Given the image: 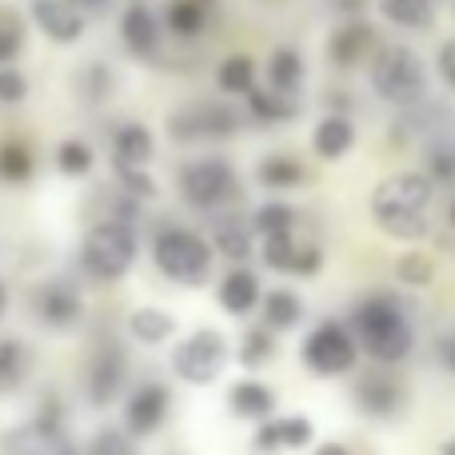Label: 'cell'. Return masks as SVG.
<instances>
[{
    "instance_id": "8992f818",
    "label": "cell",
    "mask_w": 455,
    "mask_h": 455,
    "mask_svg": "<svg viewBox=\"0 0 455 455\" xmlns=\"http://www.w3.org/2000/svg\"><path fill=\"white\" fill-rule=\"evenodd\" d=\"M299 355H304V368L312 371V376H323V379L347 376V371L355 368V360H360V339L339 320H323V323H315L312 336L304 339Z\"/></svg>"
},
{
    "instance_id": "7c38bea8",
    "label": "cell",
    "mask_w": 455,
    "mask_h": 455,
    "mask_svg": "<svg viewBox=\"0 0 455 455\" xmlns=\"http://www.w3.org/2000/svg\"><path fill=\"white\" fill-rule=\"evenodd\" d=\"M168 387L164 384H140L132 392V400L124 403V427L132 435H152L168 416Z\"/></svg>"
},
{
    "instance_id": "30bf717a",
    "label": "cell",
    "mask_w": 455,
    "mask_h": 455,
    "mask_svg": "<svg viewBox=\"0 0 455 455\" xmlns=\"http://www.w3.org/2000/svg\"><path fill=\"white\" fill-rule=\"evenodd\" d=\"M124 376H128V355L120 352L116 344H100L88 360V371H84V392L96 408H108L112 400L120 395L124 387Z\"/></svg>"
},
{
    "instance_id": "d590c367",
    "label": "cell",
    "mask_w": 455,
    "mask_h": 455,
    "mask_svg": "<svg viewBox=\"0 0 455 455\" xmlns=\"http://www.w3.org/2000/svg\"><path fill=\"white\" fill-rule=\"evenodd\" d=\"M395 275H400L403 283H411V288H427V283L435 280V264L424 251H408V256L395 259Z\"/></svg>"
},
{
    "instance_id": "f6af8a7d",
    "label": "cell",
    "mask_w": 455,
    "mask_h": 455,
    "mask_svg": "<svg viewBox=\"0 0 455 455\" xmlns=\"http://www.w3.org/2000/svg\"><path fill=\"white\" fill-rule=\"evenodd\" d=\"M440 76L448 80V88H455V36L440 48Z\"/></svg>"
},
{
    "instance_id": "8fae6325",
    "label": "cell",
    "mask_w": 455,
    "mask_h": 455,
    "mask_svg": "<svg viewBox=\"0 0 455 455\" xmlns=\"http://www.w3.org/2000/svg\"><path fill=\"white\" fill-rule=\"evenodd\" d=\"M264 264L272 272H291V275H315L323 267V251L315 243L291 240V232L264 235Z\"/></svg>"
},
{
    "instance_id": "7402d4cb",
    "label": "cell",
    "mask_w": 455,
    "mask_h": 455,
    "mask_svg": "<svg viewBox=\"0 0 455 455\" xmlns=\"http://www.w3.org/2000/svg\"><path fill=\"white\" fill-rule=\"evenodd\" d=\"M228 403H232V411L243 419H267L275 411V392L267 384H259V379H240V384H232V392H228Z\"/></svg>"
},
{
    "instance_id": "f907efd6",
    "label": "cell",
    "mask_w": 455,
    "mask_h": 455,
    "mask_svg": "<svg viewBox=\"0 0 455 455\" xmlns=\"http://www.w3.org/2000/svg\"><path fill=\"white\" fill-rule=\"evenodd\" d=\"M448 220H451V228H455V204H451V212H448Z\"/></svg>"
},
{
    "instance_id": "74e56055",
    "label": "cell",
    "mask_w": 455,
    "mask_h": 455,
    "mask_svg": "<svg viewBox=\"0 0 455 455\" xmlns=\"http://www.w3.org/2000/svg\"><path fill=\"white\" fill-rule=\"evenodd\" d=\"M56 168H60L64 176H88L92 172V148L80 140H64L60 148H56Z\"/></svg>"
},
{
    "instance_id": "603a6c76",
    "label": "cell",
    "mask_w": 455,
    "mask_h": 455,
    "mask_svg": "<svg viewBox=\"0 0 455 455\" xmlns=\"http://www.w3.org/2000/svg\"><path fill=\"white\" fill-rule=\"evenodd\" d=\"M220 304L228 315H248L251 307L259 304V280L256 272H248V267H235V272L224 275L220 283Z\"/></svg>"
},
{
    "instance_id": "83f0119b",
    "label": "cell",
    "mask_w": 455,
    "mask_h": 455,
    "mask_svg": "<svg viewBox=\"0 0 455 455\" xmlns=\"http://www.w3.org/2000/svg\"><path fill=\"white\" fill-rule=\"evenodd\" d=\"M299 315H304V304H299L296 291L275 288V291H267V296H264V320H267V328L288 331V328H296V323H299Z\"/></svg>"
},
{
    "instance_id": "4fadbf2b",
    "label": "cell",
    "mask_w": 455,
    "mask_h": 455,
    "mask_svg": "<svg viewBox=\"0 0 455 455\" xmlns=\"http://www.w3.org/2000/svg\"><path fill=\"white\" fill-rule=\"evenodd\" d=\"M32 20L56 44H72L84 32V12L72 0H32Z\"/></svg>"
},
{
    "instance_id": "277c9868",
    "label": "cell",
    "mask_w": 455,
    "mask_h": 455,
    "mask_svg": "<svg viewBox=\"0 0 455 455\" xmlns=\"http://www.w3.org/2000/svg\"><path fill=\"white\" fill-rule=\"evenodd\" d=\"M152 259H156V267L168 280L196 288V283H204L208 272H212V243L200 240L188 228H164V232L152 240Z\"/></svg>"
},
{
    "instance_id": "b9f144b4",
    "label": "cell",
    "mask_w": 455,
    "mask_h": 455,
    "mask_svg": "<svg viewBox=\"0 0 455 455\" xmlns=\"http://www.w3.org/2000/svg\"><path fill=\"white\" fill-rule=\"evenodd\" d=\"M272 347L275 344H272V336H267V328H251L248 336L240 339V352H235V355H240L243 368H259V363L272 355Z\"/></svg>"
},
{
    "instance_id": "ba28073f",
    "label": "cell",
    "mask_w": 455,
    "mask_h": 455,
    "mask_svg": "<svg viewBox=\"0 0 455 455\" xmlns=\"http://www.w3.org/2000/svg\"><path fill=\"white\" fill-rule=\"evenodd\" d=\"M228 363V344L220 331H196L172 352V368L188 384H212Z\"/></svg>"
},
{
    "instance_id": "d6986e66",
    "label": "cell",
    "mask_w": 455,
    "mask_h": 455,
    "mask_svg": "<svg viewBox=\"0 0 455 455\" xmlns=\"http://www.w3.org/2000/svg\"><path fill=\"white\" fill-rule=\"evenodd\" d=\"M371 48H376V32H371L368 24H360V20L339 24V28L331 32V40H328V56H331V64H339V68L360 64Z\"/></svg>"
},
{
    "instance_id": "7a4b0ae2",
    "label": "cell",
    "mask_w": 455,
    "mask_h": 455,
    "mask_svg": "<svg viewBox=\"0 0 455 455\" xmlns=\"http://www.w3.org/2000/svg\"><path fill=\"white\" fill-rule=\"evenodd\" d=\"M352 331L360 339V347L379 363H400L411 352L416 336H411L408 315L400 312L392 296H371L355 307L352 315Z\"/></svg>"
},
{
    "instance_id": "4316f807",
    "label": "cell",
    "mask_w": 455,
    "mask_h": 455,
    "mask_svg": "<svg viewBox=\"0 0 455 455\" xmlns=\"http://www.w3.org/2000/svg\"><path fill=\"white\" fill-rule=\"evenodd\" d=\"M248 112L256 120H264V124H275V120H291L296 116V100H291V92H283V88H251L248 92Z\"/></svg>"
},
{
    "instance_id": "484cf974",
    "label": "cell",
    "mask_w": 455,
    "mask_h": 455,
    "mask_svg": "<svg viewBox=\"0 0 455 455\" xmlns=\"http://www.w3.org/2000/svg\"><path fill=\"white\" fill-rule=\"evenodd\" d=\"M128 331H132L140 344H164L168 336H176V320L164 307H136L128 315Z\"/></svg>"
},
{
    "instance_id": "7dc6e473",
    "label": "cell",
    "mask_w": 455,
    "mask_h": 455,
    "mask_svg": "<svg viewBox=\"0 0 455 455\" xmlns=\"http://www.w3.org/2000/svg\"><path fill=\"white\" fill-rule=\"evenodd\" d=\"M312 455H352V451H347L344 443H320V448H315Z\"/></svg>"
},
{
    "instance_id": "ab89813d",
    "label": "cell",
    "mask_w": 455,
    "mask_h": 455,
    "mask_svg": "<svg viewBox=\"0 0 455 455\" xmlns=\"http://www.w3.org/2000/svg\"><path fill=\"white\" fill-rule=\"evenodd\" d=\"M24 48V28H20V16L0 8V64H12Z\"/></svg>"
},
{
    "instance_id": "bcb514c9",
    "label": "cell",
    "mask_w": 455,
    "mask_h": 455,
    "mask_svg": "<svg viewBox=\"0 0 455 455\" xmlns=\"http://www.w3.org/2000/svg\"><path fill=\"white\" fill-rule=\"evenodd\" d=\"M72 4H76L84 16H100V12H108V0H72Z\"/></svg>"
},
{
    "instance_id": "60d3db41",
    "label": "cell",
    "mask_w": 455,
    "mask_h": 455,
    "mask_svg": "<svg viewBox=\"0 0 455 455\" xmlns=\"http://www.w3.org/2000/svg\"><path fill=\"white\" fill-rule=\"evenodd\" d=\"M88 455H136V443H132V432H120V427H104L96 432V440L88 443Z\"/></svg>"
},
{
    "instance_id": "8d00e7d4",
    "label": "cell",
    "mask_w": 455,
    "mask_h": 455,
    "mask_svg": "<svg viewBox=\"0 0 455 455\" xmlns=\"http://www.w3.org/2000/svg\"><path fill=\"white\" fill-rule=\"evenodd\" d=\"M256 232L259 235H280V232H291L296 228V208L291 204H264L256 208Z\"/></svg>"
},
{
    "instance_id": "d6a6232c",
    "label": "cell",
    "mask_w": 455,
    "mask_h": 455,
    "mask_svg": "<svg viewBox=\"0 0 455 455\" xmlns=\"http://www.w3.org/2000/svg\"><path fill=\"white\" fill-rule=\"evenodd\" d=\"M379 12L400 28H427L432 24V0H379Z\"/></svg>"
},
{
    "instance_id": "681fc988",
    "label": "cell",
    "mask_w": 455,
    "mask_h": 455,
    "mask_svg": "<svg viewBox=\"0 0 455 455\" xmlns=\"http://www.w3.org/2000/svg\"><path fill=\"white\" fill-rule=\"evenodd\" d=\"M440 451H443V455H455V440H448V443H443Z\"/></svg>"
},
{
    "instance_id": "3957f363",
    "label": "cell",
    "mask_w": 455,
    "mask_h": 455,
    "mask_svg": "<svg viewBox=\"0 0 455 455\" xmlns=\"http://www.w3.org/2000/svg\"><path fill=\"white\" fill-rule=\"evenodd\" d=\"M136 259V232L128 220H100L88 228L84 243H80V264L96 280H120Z\"/></svg>"
},
{
    "instance_id": "2e32d148",
    "label": "cell",
    "mask_w": 455,
    "mask_h": 455,
    "mask_svg": "<svg viewBox=\"0 0 455 455\" xmlns=\"http://www.w3.org/2000/svg\"><path fill=\"white\" fill-rule=\"evenodd\" d=\"M355 403L376 419L395 416L403 403V387L392 371H368V376H360V384H355Z\"/></svg>"
},
{
    "instance_id": "f35d334b",
    "label": "cell",
    "mask_w": 455,
    "mask_h": 455,
    "mask_svg": "<svg viewBox=\"0 0 455 455\" xmlns=\"http://www.w3.org/2000/svg\"><path fill=\"white\" fill-rule=\"evenodd\" d=\"M112 172H116L120 188H124L128 196H136V200L156 196V180L144 172V164H112Z\"/></svg>"
},
{
    "instance_id": "f1b7e54d",
    "label": "cell",
    "mask_w": 455,
    "mask_h": 455,
    "mask_svg": "<svg viewBox=\"0 0 455 455\" xmlns=\"http://www.w3.org/2000/svg\"><path fill=\"white\" fill-rule=\"evenodd\" d=\"M28 379V347L20 339H0V392H16Z\"/></svg>"
},
{
    "instance_id": "e0dca14e",
    "label": "cell",
    "mask_w": 455,
    "mask_h": 455,
    "mask_svg": "<svg viewBox=\"0 0 455 455\" xmlns=\"http://www.w3.org/2000/svg\"><path fill=\"white\" fill-rule=\"evenodd\" d=\"M120 36L132 56H156L160 48V20L148 4H128L120 16Z\"/></svg>"
},
{
    "instance_id": "7bdbcfd3",
    "label": "cell",
    "mask_w": 455,
    "mask_h": 455,
    "mask_svg": "<svg viewBox=\"0 0 455 455\" xmlns=\"http://www.w3.org/2000/svg\"><path fill=\"white\" fill-rule=\"evenodd\" d=\"M24 96H28V80H24V72L0 64V104H20Z\"/></svg>"
},
{
    "instance_id": "836d02e7",
    "label": "cell",
    "mask_w": 455,
    "mask_h": 455,
    "mask_svg": "<svg viewBox=\"0 0 455 455\" xmlns=\"http://www.w3.org/2000/svg\"><path fill=\"white\" fill-rule=\"evenodd\" d=\"M0 176H4V180H12V184L28 180V176H32L28 144H20V140H4V144H0Z\"/></svg>"
},
{
    "instance_id": "5bb4252c",
    "label": "cell",
    "mask_w": 455,
    "mask_h": 455,
    "mask_svg": "<svg viewBox=\"0 0 455 455\" xmlns=\"http://www.w3.org/2000/svg\"><path fill=\"white\" fill-rule=\"evenodd\" d=\"M4 455H76L68 448L60 427L44 424V419H32V424L8 432L4 440Z\"/></svg>"
},
{
    "instance_id": "52a82bcc",
    "label": "cell",
    "mask_w": 455,
    "mask_h": 455,
    "mask_svg": "<svg viewBox=\"0 0 455 455\" xmlns=\"http://www.w3.org/2000/svg\"><path fill=\"white\" fill-rule=\"evenodd\" d=\"M180 196L192 208H220L235 196V172L220 156L192 160L180 168Z\"/></svg>"
},
{
    "instance_id": "9c48e42d",
    "label": "cell",
    "mask_w": 455,
    "mask_h": 455,
    "mask_svg": "<svg viewBox=\"0 0 455 455\" xmlns=\"http://www.w3.org/2000/svg\"><path fill=\"white\" fill-rule=\"evenodd\" d=\"M240 128V112L228 104H192V108L172 112L168 132L176 144H196V140H216V136H232Z\"/></svg>"
},
{
    "instance_id": "ee69618b",
    "label": "cell",
    "mask_w": 455,
    "mask_h": 455,
    "mask_svg": "<svg viewBox=\"0 0 455 455\" xmlns=\"http://www.w3.org/2000/svg\"><path fill=\"white\" fill-rule=\"evenodd\" d=\"M435 360H440L448 371H455V328L435 339Z\"/></svg>"
},
{
    "instance_id": "c3c4849f",
    "label": "cell",
    "mask_w": 455,
    "mask_h": 455,
    "mask_svg": "<svg viewBox=\"0 0 455 455\" xmlns=\"http://www.w3.org/2000/svg\"><path fill=\"white\" fill-rule=\"evenodd\" d=\"M8 312V288H4V280H0V315Z\"/></svg>"
},
{
    "instance_id": "44dd1931",
    "label": "cell",
    "mask_w": 455,
    "mask_h": 455,
    "mask_svg": "<svg viewBox=\"0 0 455 455\" xmlns=\"http://www.w3.org/2000/svg\"><path fill=\"white\" fill-rule=\"evenodd\" d=\"M156 140L144 124H120L112 132V164H148Z\"/></svg>"
},
{
    "instance_id": "ac0fdd59",
    "label": "cell",
    "mask_w": 455,
    "mask_h": 455,
    "mask_svg": "<svg viewBox=\"0 0 455 455\" xmlns=\"http://www.w3.org/2000/svg\"><path fill=\"white\" fill-rule=\"evenodd\" d=\"M312 419L307 416H288V419H267L256 432V451H280V448H307L312 443Z\"/></svg>"
},
{
    "instance_id": "e575fe53",
    "label": "cell",
    "mask_w": 455,
    "mask_h": 455,
    "mask_svg": "<svg viewBox=\"0 0 455 455\" xmlns=\"http://www.w3.org/2000/svg\"><path fill=\"white\" fill-rule=\"evenodd\" d=\"M76 92H80V100H88V104L108 100V96H112V72H108V64H88V68L80 72V80H76Z\"/></svg>"
},
{
    "instance_id": "9a60e30c",
    "label": "cell",
    "mask_w": 455,
    "mask_h": 455,
    "mask_svg": "<svg viewBox=\"0 0 455 455\" xmlns=\"http://www.w3.org/2000/svg\"><path fill=\"white\" fill-rule=\"evenodd\" d=\"M32 304H36L40 323H48V328H72V323L80 320V291L64 280L40 283V291H36Z\"/></svg>"
},
{
    "instance_id": "5b68a950",
    "label": "cell",
    "mask_w": 455,
    "mask_h": 455,
    "mask_svg": "<svg viewBox=\"0 0 455 455\" xmlns=\"http://www.w3.org/2000/svg\"><path fill=\"white\" fill-rule=\"evenodd\" d=\"M424 84H427L424 60L411 48L387 44L376 52V60H371V88L387 104H416L424 96Z\"/></svg>"
},
{
    "instance_id": "6da1fadb",
    "label": "cell",
    "mask_w": 455,
    "mask_h": 455,
    "mask_svg": "<svg viewBox=\"0 0 455 455\" xmlns=\"http://www.w3.org/2000/svg\"><path fill=\"white\" fill-rule=\"evenodd\" d=\"M427 208H432V176L395 172L371 192V216L395 240H419L427 232Z\"/></svg>"
},
{
    "instance_id": "d4e9b609",
    "label": "cell",
    "mask_w": 455,
    "mask_h": 455,
    "mask_svg": "<svg viewBox=\"0 0 455 455\" xmlns=\"http://www.w3.org/2000/svg\"><path fill=\"white\" fill-rule=\"evenodd\" d=\"M164 20L176 36H196L212 20V0H168Z\"/></svg>"
},
{
    "instance_id": "cb8c5ba5",
    "label": "cell",
    "mask_w": 455,
    "mask_h": 455,
    "mask_svg": "<svg viewBox=\"0 0 455 455\" xmlns=\"http://www.w3.org/2000/svg\"><path fill=\"white\" fill-rule=\"evenodd\" d=\"M251 232H256V224L240 220V216H228V220H220L212 228V248L240 264V259L251 256Z\"/></svg>"
},
{
    "instance_id": "1f68e13d",
    "label": "cell",
    "mask_w": 455,
    "mask_h": 455,
    "mask_svg": "<svg viewBox=\"0 0 455 455\" xmlns=\"http://www.w3.org/2000/svg\"><path fill=\"white\" fill-rule=\"evenodd\" d=\"M256 176L264 188H296L304 180V164L291 156H267V160H259Z\"/></svg>"
},
{
    "instance_id": "f546056e",
    "label": "cell",
    "mask_w": 455,
    "mask_h": 455,
    "mask_svg": "<svg viewBox=\"0 0 455 455\" xmlns=\"http://www.w3.org/2000/svg\"><path fill=\"white\" fill-rule=\"evenodd\" d=\"M216 84L228 96H248L256 88V60L251 56H228L220 64V72H216Z\"/></svg>"
},
{
    "instance_id": "ffe728a7",
    "label": "cell",
    "mask_w": 455,
    "mask_h": 455,
    "mask_svg": "<svg viewBox=\"0 0 455 455\" xmlns=\"http://www.w3.org/2000/svg\"><path fill=\"white\" fill-rule=\"evenodd\" d=\"M355 144V128L347 116H323L320 124H315V136H312V148L320 160H339L347 156Z\"/></svg>"
},
{
    "instance_id": "4dcf8cb0",
    "label": "cell",
    "mask_w": 455,
    "mask_h": 455,
    "mask_svg": "<svg viewBox=\"0 0 455 455\" xmlns=\"http://www.w3.org/2000/svg\"><path fill=\"white\" fill-rule=\"evenodd\" d=\"M267 80H272V88L296 92L299 80H304V60H299L296 48H275L272 60H267Z\"/></svg>"
}]
</instances>
